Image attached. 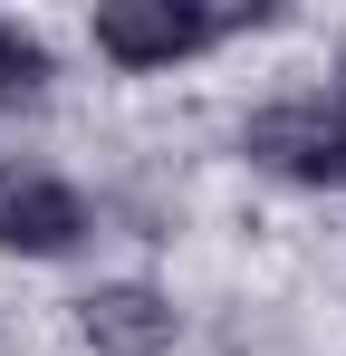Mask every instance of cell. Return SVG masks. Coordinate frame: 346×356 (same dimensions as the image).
Segmentation results:
<instances>
[{
  "instance_id": "1",
  "label": "cell",
  "mask_w": 346,
  "mask_h": 356,
  "mask_svg": "<svg viewBox=\"0 0 346 356\" xmlns=\"http://www.w3.org/2000/svg\"><path fill=\"white\" fill-rule=\"evenodd\" d=\"M240 154L308 193H346V97H279L240 125Z\"/></svg>"
},
{
  "instance_id": "2",
  "label": "cell",
  "mask_w": 346,
  "mask_h": 356,
  "mask_svg": "<svg viewBox=\"0 0 346 356\" xmlns=\"http://www.w3.org/2000/svg\"><path fill=\"white\" fill-rule=\"evenodd\" d=\"M240 29V10H202V0H106L97 10V49L115 67H173Z\"/></svg>"
},
{
  "instance_id": "3",
  "label": "cell",
  "mask_w": 346,
  "mask_h": 356,
  "mask_svg": "<svg viewBox=\"0 0 346 356\" xmlns=\"http://www.w3.org/2000/svg\"><path fill=\"white\" fill-rule=\"evenodd\" d=\"M87 241V202L58 174H29V164H0V250H29V260H58Z\"/></svg>"
},
{
  "instance_id": "4",
  "label": "cell",
  "mask_w": 346,
  "mask_h": 356,
  "mask_svg": "<svg viewBox=\"0 0 346 356\" xmlns=\"http://www.w3.org/2000/svg\"><path fill=\"white\" fill-rule=\"evenodd\" d=\"M77 327H87V347L97 356H164L173 347V298L145 289V280H115L77 308Z\"/></svg>"
},
{
  "instance_id": "5",
  "label": "cell",
  "mask_w": 346,
  "mask_h": 356,
  "mask_svg": "<svg viewBox=\"0 0 346 356\" xmlns=\"http://www.w3.org/2000/svg\"><path fill=\"white\" fill-rule=\"evenodd\" d=\"M39 87H49V49H39L29 29H10V19H0V106L39 97Z\"/></svg>"
},
{
  "instance_id": "6",
  "label": "cell",
  "mask_w": 346,
  "mask_h": 356,
  "mask_svg": "<svg viewBox=\"0 0 346 356\" xmlns=\"http://www.w3.org/2000/svg\"><path fill=\"white\" fill-rule=\"evenodd\" d=\"M337 97H346V58H337Z\"/></svg>"
}]
</instances>
